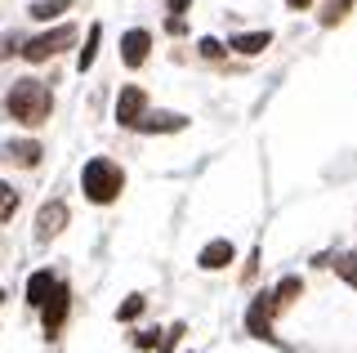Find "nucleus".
Returning a JSON list of instances; mask_svg holds the SVG:
<instances>
[{"instance_id":"f257e3e1","label":"nucleus","mask_w":357,"mask_h":353,"mask_svg":"<svg viewBox=\"0 0 357 353\" xmlns=\"http://www.w3.org/2000/svg\"><path fill=\"white\" fill-rule=\"evenodd\" d=\"M5 112L18 121V126H45L54 112V94H50V85H40L36 76H22V81L9 85V94H5Z\"/></svg>"},{"instance_id":"f03ea898","label":"nucleus","mask_w":357,"mask_h":353,"mask_svg":"<svg viewBox=\"0 0 357 353\" xmlns=\"http://www.w3.org/2000/svg\"><path fill=\"white\" fill-rule=\"evenodd\" d=\"M126 188V170H121L112 157H89L85 170H81V193L89 197L94 206H112Z\"/></svg>"},{"instance_id":"7ed1b4c3","label":"nucleus","mask_w":357,"mask_h":353,"mask_svg":"<svg viewBox=\"0 0 357 353\" xmlns=\"http://www.w3.org/2000/svg\"><path fill=\"white\" fill-rule=\"evenodd\" d=\"M72 40H76V27L63 23V27H54V31H40V36H31L27 45H22V59H27V63H45V59H54V54H63Z\"/></svg>"},{"instance_id":"20e7f679","label":"nucleus","mask_w":357,"mask_h":353,"mask_svg":"<svg viewBox=\"0 0 357 353\" xmlns=\"http://www.w3.org/2000/svg\"><path fill=\"white\" fill-rule=\"evenodd\" d=\"M277 291H259L245 308V331H250L255 340H273V313H277Z\"/></svg>"},{"instance_id":"39448f33","label":"nucleus","mask_w":357,"mask_h":353,"mask_svg":"<svg viewBox=\"0 0 357 353\" xmlns=\"http://www.w3.org/2000/svg\"><path fill=\"white\" fill-rule=\"evenodd\" d=\"M143 117H148V94L139 85H126L116 94V126H139Z\"/></svg>"},{"instance_id":"423d86ee","label":"nucleus","mask_w":357,"mask_h":353,"mask_svg":"<svg viewBox=\"0 0 357 353\" xmlns=\"http://www.w3.org/2000/svg\"><path fill=\"white\" fill-rule=\"evenodd\" d=\"M67 228V202H45L40 211H36V241H50V237H59Z\"/></svg>"},{"instance_id":"0eeeda50","label":"nucleus","mask_w":357,"mask_h":353,"mask_svg":"<svg viewBox=\"0 0 357 353\" xmlns=\"http://www.w3.org/2000/svg\"><path fill=\"white\" fill-rule=\"evenodd\" d=\"M67 313H72V291L59 282V291L50 295V304L40 308V317H45V336H59L63 322H67Z\"/></svg>"},{"instance_id":"6e6552de","label":"nucleus","mask_w":357,"mask_h":353,"mask_svg":"<svg viewBox=\"0 0 357 353\" xmlns=\"http://www.w3.org/2000/svg\"><path fill=\"white\" fill-rule=\"evenodd\" d=\"M148 50H152V36L143 27H134V31L121 36V63H126V68H143V63H148Z\"/></svg>"},{"instance_id":"1a4fd4ad","label":"nucleus","mask_w":357,"mask_h":353,"mask_svg":"<svg viewBox=\"0 0 357 353\" xmlns=\"http://www.w3.org/2000/svg\"><path fill=\"white\" fill-rule=\"evenodd\" d=\"M237 260V250H232V241L228 237H219V241H206V246H201V255H197V264L206 273H219V269H228V264Z\"/></svg>"},{"instance_id":"9d476101","label":"nucleus","mask_w":357,"mask_h":353,"mask_svg":"<svg viewBox=\"0 0 357 353\" xmlns=\"http://www.w3.org/2000/svg\"><path fill=\"white\" fill-rule=\"evenodd\" d=\"M183 126H188V117H178V112H148L134 130H143V135H174Z\"/></svg>"},{"instance_id":"9b49d317","label":"nucleus","mask_w":357,"mask_h":353,"mask_svg":"<svg viewBox=\"0 0 357 353\" xmlns=\"http://www.w3.org/2000/svg\"><path fill=\"white\" fill-rule=\"evenodd\" d=\"M59 291V278H54L50 269H40V273H31L27 278V304H36V308H45L50 304V295Z\"/></svg>"},{"instance_id":"f8f14e48","label":"nucleus","mask_w":357,"mask_h":353,"mask_svg":"<svg viewBox=\"0 0 357 353\" xmlns=\"http://www.w3.org/2000/svg\"><path fill=\"white\" fill-rule=\"evenodd\" d=\"M40 143L36 139H22V143H9V148H5V157L9 161H14V165H27V170H31V165H40Z\"/></svg>"},{"instance_id":"ddd939ff","label":"nucleus","mask_w":357,"mask_h":353,"mask_svg":"<svg viewBox=\"0 0 357 353\" xmlns=\"http://www.w3.org/2000/svg\"><path fill=\"white\" fill-rule=\"evenodd\" d=\"M268 45H273V36H268V31H245V36H232L228 40L232 54H264Z\"/></svg>"},{"instance_id":"4468645a","label":"nucleus","mask_w":357,"mask_h":353,"mask_svg":"<svg viewBox=\"0 0 357 353\" xmlns=\"http://www.w3.org/2000/svg\"><path fill=\"white\" fill-rule=\"evenodd\" d=\"M98 40H103V27H89V36H85V45H81V59H76V68H81V72H89V68H94V59H98Z\"/></svg>"},{"instance_id":"2eb2a0df","label":"nucleus","mask_w":357,"mask_h":353,"mask_svg":"<svg viewBox=\"0 0 357 353\" xmlns=\"http://www.w3.org/2000/svg\"><path fill=\"white\" fill-rule=\"evenodd\" d=\"M67 5H76V0H31L27 14H31V18H40V23H50V18H59Z\"/></svg>"},{"instance_id":"dca6fc26","label":"nucleus","mask_w":357,"mask_h":353,"mask_svg":"<svg viewBox=\"0 0 357 353\" xmlns=\"http://www.w3.org/2000/svg\"><path fill=\"white\" fill-rule=\"evenodd\" d=\"M331 264H335V273H340V278L357 291V250H344V255H335Z\"/></svg>"},{"instance_id":"f3484780","label":"nucleus","mask_w":357,"mask_h":353,"mask_svg":"<svg viewBox=\"0 0 357 353\" xmlns=\"http://www.w3.org/2000/svg\"><path fill=\"white\" fill-rule=\"evenodd\" d=\"M299 295H304V282H299V278H282V286H277V304L290 308Z\"/></svg>"},{"instance_id":"a211bd4d","label":"nucleus","mask_w":357,"mask_h":353,"mask_svg":"<svg viewBox=\"0 0 357 353\" xmlns=\"http://www.w3.org/2000/svg\"><path fill=\"white\" fill-rule=\"evenodd\" d=\"M14 211H18V188L0 179V219H14Z\"/></svg>"},{"instance_id":"6ab92c4d","label":"nucleus","mask_w":357,"mask_h":353,"mask_svg":"<svg viewBox=\"0 0 357 353\" xmlns=\"http://www.w3.org/2000/svg\"><path fill=\"white\" fill-rule=\"evenodd\" d=\"M349 9H353V0H331V5H326V14H321V27H335L344 14H349Z\"/></svg>"},{"instance_id":"aec40b11","label":"nucleus","mask_w":357,"mask_h":353,"mask_svg":"<svg viewBox=\"0 0 357 353\" xmlns=\"http://www.w3.org/2000/svg\"><path fill=\"white\" fill-rule=\"evenodd\" d=\"M143 304H148V300H143V295H130V300L116 308V322H134V317L143 313Z\"/></svg>"},{"instance_id":"412c9836","label":"nucleus","mask_w":357,"mask_h":353,"mask_svg":"<svg viewBox=\"0 0 357 353\" xmlns=\"http://www.w3.org/2000/svg\"><path fill=\"white\" fill-rule=\"evenodd\" d=\"M22 45H27V40H22L18 31H5V36H0V59H9V54H22Z\"/></svg>"},{"instance_id":"4be33fe9","label":"nucleus","mask_w":357,"mask_h":353,"mask_svg":"<svg viewBox=\"0 0 357 353\" xmlns=\"http://www.w3.org/2000/svg\"><path fill=\"white\" fill-rule=\"evenodd\" d=\"M178 336H183V322H174L170 331H165V340L156 345V353H174V345H178Z\"/></svg>"},{"instance_id":"5701e85b","label":"nucleus","mask_w":357,"mask_h":353,"mask_svg":"<svg viewBox=\"0 0 357 353\" xmlns=\"http://www.w3.org/2000/svg\"><path fill=\"white\" fill-rule=\"evenodd\" d=\"M197 50H201V59H219V54H223V45H219L215 36H201V40H197Z\"/></svg>"},{"instance_id":"b1692460","label":"nucleus","mask_w":357,"mask_h":353,"mask_svg":"<svg viewBox=\"0 0 357 353\" xmlns=\"http://www.w3.org/2000/svg\"><path fill=\"white\" fill-rule=\"evenodd\" d=\"M161 331H156V336H152V331H148V336H134V345H139V349H156V345H161Z\"/></svg>"},{"instance_id":"393cba45","label":"nucleus","mask_w":357,"mask_h":353,"mask_svg":"<svg viewBox=\"0 0 357 353\" xmlns=\"http://www.w3.org/2000/svg\"><path fill=\"white\" fill-rule=\"evenodd\" d=\"M165 5H170V14H188V9H192V0H165Z\"/></svg>"},{"instance_id":"a878e982","label":"nucleus","mask_w":357,"mask_h":353,"mask_svg":"<svg viewBox=\"0 0 357 353\" xmlns=\"http://www.w3.org/2000/svg\"><path fill=\"white\" fill-rule=\"evenodd\" d=\"M165 31H174V36H183V14H174L170 23H165Z\"/></svg>"},{"instance_id":"bb28decb","label":"nucleus","mask_w":357,"mask_h":353,"mask_svg":"<svg viewBox=\"0 0 357 353\" xmlns=\"http://www.w3.org/2000/svg\"><path fill=\"white\" fill-rule=\"evenodd\" d=\"M286 5H290V9H308L312 0H286Z\"/></svg>"},{"instance_id":"cd10ccee","label":"nucleus","mask_w":357,"mask_h":353,"mask_svg":"<svg viewBox=\"0 0 357 353\" xmlns=\"http://www.w3.org/2000/svg\"><path fill=\"white\" fill-rule=\"evenodd\" d=\"M0 300H5V291H0Z\"/></svg>"}]
</instances>
